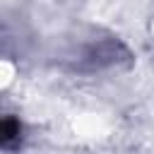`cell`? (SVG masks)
I'll return each mask as SVG.
<instances>
[{"label":"cell","mask_w":154,"mask_h":154,"mask_svg":"<svg viewBox=\"0 0 154 154\" xmlns=\"http://www.w3.org/2000/svg\"><path fill=\"white\" fill-rule=\"evenodd\" d=\"M22 140V125L14 116H5L0 125V144L2 149H14Z\"/></svg>","instance_id":"6da1fadb"}]
</instances>
